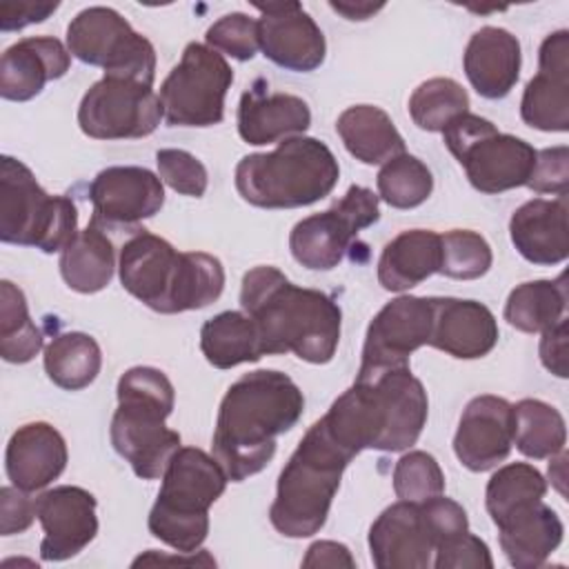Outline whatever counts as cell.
I'll return each instance as SVG.
<instances>
[{"label": "cell", "instance_id": "cell-1", "mask_svg": "<svg viewBox=\"0 0 569 569\" xmlns=\"http://www.w3.org/2000/svg\"><path fill=\"white\" fill-rule=\"evenodd\" d=\"M305 411L300 387L282 371L258 369L238 378L224 393L216 429L213 458L231 482L260 473Z\"/></svg>", "mask_w": 569, "mask_h": 569}, {"label": "cell", "instance_id": "cell-2", "mask_svg": "<svg viewBox=\"0 0 569 569\" xmlns=\"http://www.w3.org/2000/svg\"><path fill=\"white\" fill-rule=\"evenodd\" d=\"M240 307L256 322L264 356L293 353L305 362L327 365L338 349V302L325 291L293 284L271 264L244 273Z\"/></svg>", "mask_w": 569, "mask_h": 569}, {"label": "cell", "instance_id": "cell-3", "mask_svg": "<svg viewBox=\"0 0 569 569\" xmlns=\"http://www.w3.org/2000/svg\"><path fill=\"white\" fill-rule=\"evenodd\" d=\"M429 413L422 382L409 367L362 378L320 418L329 436L353 458L362 449L405 451L418 442Z\"/></svg>", "mask_w": 569, "mask_h": 569}, {"label": "cell", "instance_id": "cell-4", "mask_svg": "<svg viewBox=\"0 0 569 569\" xmlns=\"http://www.w3.org/2000/svg\"><path fill=\"white\" fill-rule=\"evenodd\" d=\"M116 393L118 409L109 429L113 449L138 478H162L180 449V433L164 425L176 405L171 380L156 367H131L120 376Z\"/></svg>", "mask_w": 569, "mask_h": 569}, {"label": "cell", "instance_id": "cell-5", "mask_svg": "<svg viewBox=\"0 0 569 569\" xmlns=\"http://www.w3.org/2000/svg\"><path fill=\"white\" fill-rule=\"evenodd\" d=\"M353 460L318 420L313 422L278 476L269 507L273 529L287 538L318 533L329 516L342 473Z\"/></svg>", "mask_w": 569, "mask_h": 569}, {"label": "cell", "instance_id": "cell-6", "mask_svg": "<svg viewBox=\"0 0 569 569\" xmlns=\"http://www.w3.org/2000/svg\"><path fill=\"white\" fill-rule=\"evenodd\" d=\"M240 198L260 209H298L327 198L340 167L333 151L318 138L296 136L269 153H249L236 164Z\"/></svg>", "mask_w": 569, "mask_h": 569}, {"label": "cell", "instance_id": "cell-7", "mask_svg": "<svg viewBox=\"0 0 569 569\" xmlns=\"http://www.w3.org/2000/svg\"><path fill=\"white\" fill-rule=\"evenodd\" d=\"M227 473L198 447H180L164 473L149 511V531L178 553L200 551L209 533V507L224 493Z\"/></svg>", "mask_w": 569, "mask_h": 569}, {"label": "cell", "instance_id": "cell-8", "mask_svg": "<svg viewBox=\"0 0 569 569\" xmlns=\"http://www.w3.org/2000/svg\"><path fill=\"white\" fill-rule=\"evenodd\" d=\"M78 236V209L67 196H49L18 158H0V240L62 251Z\"/></svg>", "mask_w": 569, "mask_h": 569}, {"label": "cell", "instance_id": "cell-9", "mask_svg": "<svg viewBox=\"0 0 569 569\" xmlns=\"http://www.w3.org/2000/svg\"><path fill=\"white\" fill-rule=\"evenodd\" d=\"M442 138L471 187L489 196L527 187L536 167L538 151L527 140L500 133L491 120L469 111L451 120Z\"/></svg>", "mask_w": 569, "mask_h": 569}, {"label": "cell", "instance_id": "cell-10", "mask_svg": "<svg viewBox=\"0 0 569 569\" xmlns=\"http://www.w3.org/2000/svg\"><path fill=\"white\" fill-rule=\"evenodd\" d=\"M67 49L104 76L129 78L153 87L156 49L111 7L82 9L67 27Z\"/></svg>", "mask_w": 569, "mask_h": 569}, {"label": "cell", "instance_id": "cell-11", "mask_svg": "<svg viewBox=\"0 0 569 569\" xmlns=\"http://www.w3.org/2000/svg\"><path fill=\"white\" fill-rule=\"evenodd\" d=\"M233 69L202 42H189L180 62L160 84V104L169 127H213L224 118V96Z\"/></svg>", "mask_w": 569, "mask_h": 569}, {"label": "cell", "instance_id": "cell-12", "mask_svg": "<svg viewBox=\"0 0 569 569\" xmlns=\"http://www.w3.org/2000/svg\"><path fill=\"white\" fill-rule=\"evenodd\" d=\"M378 220V196L367 187L351 184L333 207L296 222L289 233L291 256L307 269L329 271L342 262L358 233Z\"/></svg>", "mask_w": 569, "mask_h": 569}, {"label": "cell", "instance_id": "cell-13", "mask_svg": "<svg viewBox=\"0 0 569 569\" xmlns=\"http://www.w3.org/2000/svg\"><path fill=\"white\" fill-rule=\"evenodd\" d=\"M164 118L153 87L104 76L93 82L78 107V124L93 140H127L153 133Z\"/></svg>", "mask_w": 569, "mask_h": 569}, {"label": "cell", "instance_id": "cell-14", "mask_svg": "<svg viewBox=\"0 0 569 569\" xmlns=\"http://www.w3.org/2000/svg\"><path fill=\"white\" fill-rule=\"evenodd\" d=\"M433 325V296H398L369 322L358 380L387 369L409 367V356L429 345Z\"/></svg>", "mask_w": 569, "mask_h": 569}, {"label": "cell", "instance_id": "cell-15", "mask_svg": "<svg viewBox=\"0 0 569 569\" xmlns=\"http://www.w3.org/2000/svg\"><path fill=\"white\" fill-rule=\"evenodd\" d=\"M182 251L171 242L142 229L120 249L118 273L122 287L142 305L158 313H173Z\"/></svg>", "mask_w": 569, "mask_h": 569}, {"label": "cell", "instance_id": "cell-16", "mask_svg": "<svg viewBox=\"0 0 569 569\" xmlns=\"http://www.w3.org/2000/svg\"><path fill=\"white\" fill-rule=\"evenodd\" d=\"M253 7L260 11L258 44L264 58L296 73L313 71L325 62V33L300 2H256Z\"/></svg>", "mask_w": 569, "mask_h": 569}, {"label": "cell", "instance_id": "cell-17", "mask_svg": "<svg viewBox=\"0 0 569 569\" xmlns=\"http://www.w3.org/2000/svg\"><path fill=\"white\" fill-rule=\"evenodd\" d=\"M91 222L98 227H129L156 216L164 204L160 176L144 167H107L89 184Z\"/></svg>", "mask_w": 569, "mask_h": 569}, {"label": "cell", "instance_id": "cell-18", "mask_svg": "<svg viewBox=\"0 0 569 569\" xmlns=\"http://www.w3.org/2000/svg\"><path fill=\"white\" fill-rule=\"evenodd\" d=\"M36 518L44 538L40 556L47 562H62L78 556L98 533L96 498L76 485H60L36 498Z\"/></svg>", "mask_w": 569, "mask_h": 569}, {"label": "cell", "instance_id": "cell-19", "mask_svg": "<svg viewBox=\"0 0 569 569\" xmlns=\"http://www.w3.org/2000/svg\"><path fill=\"white\" fill-rule=\"evenodd\" d=\"M513 447V407L500 396H476L462 409L453 453L469 471L498 467Z\"/></svg>", "mask_w": 569, "mask_h": 569}, {"label": "cell", "instance_id": "cell-20", "mask_svg": "<svg viewBox=\"0 0 569 569\" xmlns=\"http://www.w3.org/2000/svg\"><path fill=\"white\" fill-rule=\"evenodd\" d=\"M569 31L549 33L538 51V73L527 82L520 118L540 131H569Z\"/></svg>", "mask_w": 569, "mask_h": 569}, {"label": "cell", "instance_id": "cell-21", "mask_svg": "<svg viewBox=\"0 0 569 569\" xmlns=\"http://www.w3.org/2000/svg\"><path fill=\"white\" fill-rule=\"evenodd\" d=\"M369 551L378 569H427L433 562V540L425 527L420 502L389 505L369 529Z\"/></svg>", "mask_w": 569, "mask_h": 569}, {"label": "cell", "instance_id": "cell-22", "mask_svg": "<svg viewBox=\"0 0 569 569\" xmlns=\"http://www.w3.org/2000/svg\"><path fill=\"white\" fill-rule=\"evenodd\" d=\"M311 124L309 104L291 93L269 91L267 80L258 78L238 104V133L247 144H271L302 136Z\"/></svg>", "mask_w": 569, "mask_h": 569}, {"label": "cell", "instance_id": "cell-23", "mask_svg": "<svg viewBox=\"0 0 569 569\" xmlns=\"http://www.w3.org/2000/svg\"><path fill=\"white\" fill-rule=\"evenodd\" d=\"M71 67L69 49L51 36H31L11 44L0 58V96L13 102L36 98L47 82Z\"/></svg>", "mask_w": 569, "mask_h": 569}, {"label": "cell", "instance_id": "cell-24", "mask_svg": "<svg viewBox=\"0 0 569 569\" xmlns=\"http://www.w3.org/2000/svg\"><path fill=\"white\" fill-rule=\"evenodd\" d=\"M498 342V322L478 300L436 298L429 345L460 360L487 356Z\"/></svg>", "mask_w": 569, "mask_h": 569}, {"label": "cell", "instance_id": "cell-25", "mask_svg": "<svg viewBox=\"0 0 569 569\" xmlns=\"http://www.w3.org/2000/svg\"><path fill=\"white\" fill-rule=\"evenodd\" d=\"M67 460V442L49 422H27L7 442V476L11 485L29 493L51 485L64 471Z\"/></svg>", "mask_w": 569, "mask_h": 569}, {"label": "cell", "instance_id": "cell-26", "mask_svg": "<svg viewBox=\"0 0 569 569\" xmlns=\"http://www.w3.org/2000/svg\"><path fill=\"white\" fill-rule=\"evenodd\" d=\"M509 236L516 251L531 264H560L569 256L567 196L556 200L533 198L520 204L509 220Z\"/></svg>", "mask_w": 569, "mask_h": 569}, {"label": "cell", "instance_id": "cell-27", "mask_svg": "<svg viewBox=\"0 0 569 569\" xmlns=\"http://www.w3.org/2000/svg\"><path fill=\"white\" fill-rule=\"evenodd\" d=\"M520 62V42L502 27L478 29L469 38L462 56L467 80L487 100H500L516 87Z\"/></svg>", "mask_w": 569, "mask_h": 569}, {"label": "cell", "instance_id": "cell-28", "mask_svg": "<svg viewBox=\"0 0 569 569\" xmlns=\"http://www.w3.org/2000/svg\"><path fill=\"white\" fill-rule=\"evenodd\" d=\"M493 525L500 533V547L516 569L542 567L565 533L560 516L542 500L525 502Z\"/></svg>", "mask_w": 569, "mask_h": 569}, {"label": "cell", "instance_id": "cell-29", "mask_svg": "<svg viewBox=\"0 0 569 569\" xmlns=\"http://www.w3.org/2000/svg\"><path fill=\"white\" fill-rule=\"evenodd\" d=\"M440 236L429 229H409L385 244L378 260V282L387 291L418 287L440 269Z\"/></svg>", "mask_w": 569, "mask_h": 569}, {"label": "cell", "instance_id": "cell-30", "mask_svg": "<svg viewBox=\"0 0 569 569\" xmlns=\"http://www.w3.org/2000/svg\"><path fill=\"white\" fill-rule=\"evenodd\" d=\"M336 131L345 149L365 164H385L405 153V138L389 113L376 104H353L338 116Z\"/></svg>", "mask_w": 569, "mask_h": 569}, {"label": "cell", "instance_id": "cell-31", "mask_svg": "<svg viewBox=\"0 0 569 569\" xmlns=\"http://www.w3.org/2000/svg\"><path fill=\"white\" fill-rule=\"evenodd\" d=\"M116 271V249L102 227L89 222L87 229L60 251V276L78 293L102 291Z\"/></svg>", "mask_w": 569, "mask_h": 569}, {"label": "cell", "instance_id": "cell-32", "mask_svg": "<svg viewBox=\"0 0 569 569\" xmlns=\"http://www.w3.org/2000/svg\"><path fill=\"white\" fill-rule=\"evenodd\" d=\"M200 351L216 369L258 362L264 356L260 331L244 311H222L200 329Z\"/></svg>", "mask_w": 569, "mask_h": 569}, {"label": "cell", "instance_id": "cell-33", "mask_svg": "<svg viewBox=\"0 0 569 569\" xmlns=\"http://www.w3.org/2000/svg\"><path fill=\"white\" fill-rule=\"evenodd\" d=\"M565 273L556 280H529L511 289L505 302V320L522 333H542L565 318Z\"/></svg>", "mask_w": 569, "mask_h": 569}, {"label": "cell", "instance_id": "cell-34", "mask_svg": "<svg viewBox=\"0 0 569 569\" xmlns=\"http://www.w3.org/2000/svg\"><path fill=\"white\" fill-rule=\"evenodd\" d=\"M102 367V351L93 336L67 331L51 338L44 347V371L49 380L67 391L89 387Z\"/></svg>", "mask_w": 569, "mask_h": 569}, {"label": "cell", "instance_id": "cell-35", "mask_svg": "<svg viewBox=\"0 0 569 569\" xmlns=\"http://www.w3.org/2000/svg\"><path fill=\"white\" fill-rule=\"evenodd\" d=\"M513 407V445L533 460L560 453L567 445V427L562 413L538 398H525Z\"/></svg>", "mask_w": 569, "mask_h": 569}, {"label": "cell", "instance_id": "cell-36", "mask_svg": "<svg viewBox=\"0 0 569 569\" xmlns=\"http://www.w3.org/2000/svg\"><path fill=\"white\" fill-rule=\"evenodd\" d=\"M42 349V331L29 316L27 298L11 280L0 282V356L7 362L24 365Z\"/></svg>", "mask_w": 569, "mask_h": 569}, {"label": "cell", "instance_id": "cell-37", "mask_svg": "<svg viewBox=\"0 0 569 569\" xmlns=\"http://www.w3.org/2000/svg\"><path fill=\"white\" fill-rule=\"evenodd\" d=\"M469 111V96L451 78H431L418 84L409 98V116L422 131H445L458 116Z\"/></svg>", "mask_w": 569, "mask_h": 569}, {"label": "cell", "instance_id": "cell-38", "mask_svg": "<svg viewBox=\"0 0 569 569\" xmlns=\"http://www.w3.org/2000/svg\"><path fill=\"white\" fill-rule=\"evenodd\" d=\"M378 198H382L393 209H416L433 191V176L429 167L411 156L400 153L382 164L376 176Z\"/></svg>", "mask_w": 569, "mask_h": 569}, {"label": "cell", "instance_id": "cell-39", "mask_svg": "<svg viewBox=\"0 0 569 569\" xmlns=\"http://www.w3.org/2000/svg\"><path fill=\"white\" fill-rule=\"evenodd\" d=\"M547 493L545 476L529 462H509L500 467L487 482L485 505L493 522L507 516L511 509L542 500Z\"/></svg>", "mask_w": 569, "mask_h": 569}, {"label": "cell", "instance_id": "cell-40", "mask_svg": "<svg viewBox=\"0 0 569 569\" xmlns=\"http://www.w3.org/2000/svg\"><path fill=\"white\" fill-rule=\"evenodd\" d=\"M440 251L438 273L453 280L482 278L493 262L489 242L471 229H451L440 236Z\"/></svg>", "mask_w": 569, "mask_h": 569}, {"label": "cell", "instance_id": "cell-41", "mask_svg": "<svg viewBox=\"0 0 569 569\" xmlns=\"http://www.w3.org/2000/svg\"><path fill=\"white\" fill-rule=\"evenodd\" d=\"M393 491L400 500L425 502L445 491V473L427 451H409L393 467Z\"/></svg>", "mask_w": 569, "mask_h": 569}, {"label": "cell", "instance_id": "cell-42", "mask_svg": "<svg viewBox=\"0 0 569 569\" xmlns=\"http://www.w3.org/2000/svg\"><path fill=\"white\" fill-rule=\"evenodd\" d=\"M204 40L207 47H211L218 53H227L240 62L251 60L260 49L258 20L240 11L227 13L207 29Z\"/></svg>", "mask_w": 569, "mask_h": 569}, {"label": "cell", "instance_id": "cell-43", "mask_svg": "<svg viewBox=\"0 0 569 569\" xmlns=\"http://www.w3.org/2000/svg\"><path fill=\"white\" fill-rule=\"evenodd\" d=\"M158 176L180 196L200 198L207 191L209 176L204 164L184 149H160L156 153Z\"/></svg>", "mask_w": 569, "mask_h": 569}, {"label": "cell", "instance_id": "cell-44", "mask_svg": "<svg viewBox=\"0 0 569 569\" xmlns=\"http://www.w3.org/2000/svg\"><path fill=\"white\" fill-rule=\"evenodd\" d=\"M436 569H491L493 558L485 540L478 536L462 531L445 542H440L433 551Z\"/></svg>", "mask_w": 569, "mask_h": 569}, {"label": "cell", "instance_id": "cell-45", "mask_svg": "<svg viewBox=\"0 0 569 569\" xmlns=\"http://www.w3.org/2000/svg\"><path fill=\"white\" fill-rule=\"evenodd\" d=\"M420 513H422L425 527L433 540V547H438L440 542L469 529L467 511L456 500L445 498L442 493L420 502Z\"/></svg>", "mask_w": 569, "mask_h": 569}, {"label": "cell", "instance_id": "cell-46", "mask_svg": "<svg viewBox=\"0 0 569 569\" xmlns=\"http://www.w3.org/2000/svg\"><path fill=\"white\" fill-rule=\"evenodd\" d=\"M527 187L536 193L567 196L569 187V149L565 144L542 149L536 156V167Z\"/></svg>", "mask_w": 569, "mask_h": 569}, {"label": "cell", "instance_id": "cell-47", "mask_svg": "<svg viewBox=\"0 0 569 569\" xmlns=\"http://www.w3.org/2000/svg\"><path fill=\"white\" fill-rule=\"evenodd\" d=\"M36 518V500L29 498V491L18 489L16 485L0 489V533L13 536L31 527Z\"/></svg>", "mask_w": 569, "mask_h": 569}, {"label": "cell", "instance_id": "cell-48", "mask_svg": "<svg viewBox=\"0 0 569 569\" xmlns=\"http://www.w3.org/2000/svg\"><path fill=\"white\" fill-rule=\"evenodd\" d=\"M58 9V2H4L0 7V29L4 33L20 31L29 24L47 20Z\"/></svg>", "mask_w": 569, "mask_h": 569}, {"label": "cell", "instance_id": "cell-49", "mask_svg": "<svg viewBox=\"0 0 569 569\" xmlns=\"http://www.w3.org/2000/svg\"><path fill=\"white\" fill-rule=\"evenodd\" d=\"M540 360L547 371L558 378H567V318L542 331L540 338Z\"/></svg>", "mask_w": 569, "mask_h": 569}, {"label": "cell", "instance_id": "cell-50", "mask_svg": "<svg viewBox=\"0 0 569 569\" xmlns=\"http://www.w3.org/2000/svg\"><path fill=\"white\" fill-rule=\"evenodd\" d=\"M302 567H356V560L347 545L336 540H318L307 549Z\"/></svg>", "mask_w": 569, "mask_h": 569}, {"label": "cell", "instance_id": "cell-51", "mask_svg": "<svg viewBox=\"0 0 569 569\" xmlns=\"http://www.w3.org/2000/svg\"><path fill=\"white\" fill-rule=\"evenodd\" d=\"M329 7L338 13H342L347 20H367L373 13H378L385 4L373 2H329Z\"/></svg>", "mask_w": 569, "mask_h": 569}, {"label": "cell", "instance_id": "cell-52", "mask_svg": "<svg viewBox=\"0 0 569 569\" xmlns=\"http://www.w3.org/2000/svg\"><path fill=\"white\" fill-rule=\"evenodd\" d=\"M565 467H567V453L562 449L560 453L551 456V462H549V480L560 491V496H565Z\"/></svg>", "mask_w": 569, "mask_h": 569}]
</instances>
